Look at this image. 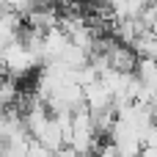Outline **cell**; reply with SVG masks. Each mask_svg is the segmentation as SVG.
<instances>
[{
  "label": "cell",
  "mask_w": 157,
  "mask_h": 157,
  "mask_svg": "<svg viewBox=\"0 0 157 157\" xmlns=\"http://www.w3.org/2000/svg\"><path fill=\"white\" fill-rule=\"evenodd\" d=\"M28 157H58V155H55V152H50V149H44L41 144L30 141V146H28Z\"/></svg>",
  "instance_id": "6da1fadb"
},
{
  "label": "cell",
  "mask_w": 157,
  "mask_h": 157,
  "mask_svg": "<svg viewBox=\"0 0 157 157\" xmlns=\"http://www.w3.org/2000/svg\"><path fill=\"white\" fill-rule=\"evenodd\" d=\"M0 14H3V8H0Z\"/></svg>",
  "instance_id": "7a4b0ae2"
}]
</instances>
